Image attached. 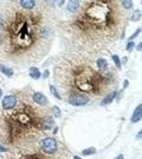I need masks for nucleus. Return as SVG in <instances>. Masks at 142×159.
I'll list each match as a JSON object with an SVG mask.
<instances>
[{"label":"nucleus","instance_id":"f257e3e1","mask_svg":"<svg viewBox=\"0 0 142 159\" xmlns=\"http://www.w3.org/2000/svg\"><path fill=\"white\" fill-rule=\"evenodd\" d=\"M128 14L120 0H80L69 32L81 48L98 49L124 34Z\"/></svg>","mask_w":142,"mask_h":159},{"label":"nucleus","instance_id":"f03ea898","mask_svg":"<svg viewBox=\"0 0 142 159\" xmlns=\"http://www.w3.org/2000/svg\"><path fill=\"white\" fill-rule=\"evenodd\" d=\"M68 101L70 105L72 106H85L88 105L89 101H90V98L88 95L83 93H77V92H72V93H69L68 95Z\"/></svg>","mask_w":142,"mask_h":159},{"label":"nucleus","instance_id":"7ed1b4c3","mask_svg":"<svg viewBox=\"0 0 142 159\" xmlns=\"http://www.w3.org/2000/svg\"><path fill=\"white\" fill-rule=\"evenodd\" d=\"M58 144L54 138L52 137H47L45 139H43L41 141V150L46 154H54L57 151Z\"/></svg>","mask_w":142,"mask_h":159},{"label":"nucleus","instance_id":"20e7f679","mask_svg":"<svg viewBox=\"0 0 142 159\" xmlns=\"http://www.w3.org/2000/svg\"><path fill=\"white\" fill-rule=\"evenodd\" d=\"M2 101V108L4 109H13L15 105H17V99L13 95H6L4 99H1Z\"/></svg>","mask_w":142,"mask_h":159},{"label":"nucleus","instance_id":"39448f33","mask_svg":"<svg viewBox=\"0 0 142 159\" xmlns=\"http://www.w3.org/2000/svg\"><path fill=\"white\" fill-rule=\"evenodd\" d=\"M32 99H33L34 102H36L37 105H39V106H46L47 103H49V99H47L43 93H34L33 96H32Z\"/></svg>","mask_w":142,"mask_h":159},{"label":"nucleus","instance_id":"423d86ee","mask_svg":"<svg viewBox=\"0 0 142 159\" xmlns=\"http://www.w3.org/2000/svg\"><path fill=\"white\" fill-rule=\"evenodd\" d=\"M141 119H142V103L139 105V106L135 108V111H134L131 118H130V121H131L133 124H136V122H139Z\"/></svg>","mask_w":142,"mask_h":159},{"label":"nucleus","instance_id":"0eeeda50","mask_svg":"<svg viewBox=\"0 0 142 159\" xmlns=\"http://www.w3.org/2000/svg\"><path fill=\"white\" fill-rule=\"evenodd\" d=\"M78 8H80V0H72V1L69 2V5L67 6L68 12H70V13L72 14L76 13L78 11Z\"/></svg>","mask_w":142,"mask_h":159},{"label":"nucleus","instance_id":"6e6552de","mask_svg":"<svg viewBox=\"0 0 142 159\" xmlns=\"http://www.w3.org/2000/svg\"><path fill=\"white\" fill-rule=\"evenodd\" d=\"M116 95H117V93H116L115 90L111 92V93H109L108 95L101 101V106H108V105H110V103L114 101V99L116 98Z\"/></svg>","mask_w":142,"mask_h":159},{"label":"nucleus","instance_id":"1a4fd4ad","mask_svg":"<svg viewBox=\"0 0 142 159\" xmlns=\"http://www.w3.org/2000/svg\"><path fill=\"white\" fill-rule=\"evenodd\" d=\"M20 6L25 10H33L34 6H36V0H20L19 1Z\"/></svg>","mask_w":142,"mask_h":159},{"label":"nucleus","instance_id":"9d476101","mask_svg":"<svg viewBox=\"0 0 142 159\" xmlns=\"http://www.w3.org/2000/svg\"><path fill=\"white\" fill-rule=\"evenodd\" d=\"M28 75H30V77H31V79H33V80H39L41 77V70H39L38 68H36V66H32V68H30Z\"/></svg>","mask_w":142,"mask_h":159},{"label":"nucleus","instance_id":"9b49d317","mask_svg":"<svg viewBox=\"0 0 142 159\" xmlns=\"http://www.w3.org/2000/svg\"><path fill=\"white\" fill-rule=\"evenodd\" d=\"M96 63H97V66H98L100 71H107L108 70L109 64H108V61L105 60V58H98Z\"/></svg>","mask_w":142,"mask_h":159},{"label":"nucleus","instance_id":"f8f14e48","mask_svg":"<svg viewBox=\"0 0 142 159\" xmlns=\"http://www.w3.org/2000/svg\"><path fill=\"white\" fill-rule=\"evenodd\" d=\"M43 126H44V128H46V129L52 128V126H54V119H52V116H45L43 119Z\"/></svg>","mask_w":142,"mask_h":159},{"label":"nucleus","instance_id":"ddd939ff","mask_svg":"<svg viewBox=\"0 0 142 159\" xmlns=\"http://www.w3.org/2000/svg\"><path fill=\"white\" fill-rule=\"evenodd\" d=\"M0 71L4 74L5 76H7V77L13 76V70L11 68H8V66H4V64H0Z\"/></svg>","mask_w":142,"mask_h":159},{"label":"nucleus","instance_id":"4468645a","mask_svg":"<svg viewBox=\"0 0 142 159\" xmlns=\"http://www.w3.org/2000/svg\"><path fill=\"white\" fill-rule=\"evenodd\" d=\"M120 2H121V6L123 7L126 11L131 10V8H133V6H134L133 0H120Z\"/></svg>","mask_w":142,"mask_h":159},{"label":"nucleus","instance_id":"2eb2a0df","mask_svg":"<svg viewBox=\"0 0 142 159\" xmlns=\"http://www.w3.org/2000/svg\"><path fill=\"white\" fill-rule=\"evenodd\" d=\"M141 17H142L141 11L135 10V11L131 13V16H130V20H131V21H139V20L141 19Z\"/></svg>","mask_w":142,"mask_h":159},{"label":"nucleus","instance_id":"dca6fc26","mask_svg":"<svg viewBox=\"0 0 142 159\" xmlns=\"http://www.w3.org/2000/svg\"><path fill=\"white\" fill-rule=\"evenodd\" d=\"M111 58H113V61H114V63H115V66L116 68L120 70L121 69V66H122V62H121V58L117 56V55H113L111 56Z\"/></svg>","mask_w":142,"mask_h":159},{"label":"nucleus","instance_id":"f3484780","mask_svg":"<svg viewBox=\"0 0 142 159\" xmlns=\"http://www.w3.org/2000/svg\"><path fill=\"white\" fill-rule=\"evenodd\" d=\"M50 92H51V94H52L57 100H62V96L59 95L58 90H57V89H56V87H54L52 84H50Z\"/></svg>","mask_w":142,"mask_h":159},{"label":"nucleus","instance_id":"a211bd4d","mask_svg":"<svg viewBox=\"0 0 142 159\" xmlns=\"http://www.w3.org/2000/svg\"><path fill=\"white\" fill-rule=\"evenodd\" d=\"M96 153V148L95 147H89V148H85L82 151V154L83 156H91V154H95Z\"/></svg>","mask_w":142,"mask_h":159},{"label":"nucleus","instance_id":"6ab92c4d","mask_svg":"<svg viewBox=\"0 0 142 159\" xmlns=\"http://www.w3.org/2000/svg\"><path fill=\"white\" fill-rule=\"evenodd\" d=\"M134 48H135V42H133V40H129L128 43H127V47H126L127 51H131Z\"/></svg>","mask_w":142,"mask_h":159},{"label":"nucleus","instance_id":"aec40b11","mask_svg":"<svg viewBox=\"0 0 142 159\" xmlns=\"http://www.w3.org/2000/svg\"><path fill=\"white\" fill-rule=\"evenodd\" d=\"M141 31H142V29H141V27H139V29H137V30L135 31V32H134L133 34H131V36H130V37H129V40H133L134 38H136V37L140 34V32H141Z\"/></svg>","mask_w":142,"mask_h":159},{"label":"nucleus","instance_id":"412c9836","mask_svg":"<svg viewBox=\"0 0 142 159\" xmlns=\"http://www.w3.org/2000/svg\"><path fill=\"white\" fill-rule=\"evenodd\" d=\"M52 111H54V116H56V118H59V116H61V111H59V108H58L57 106H54Z\"/></svg>","mask_w":142,"mask_h":159},{"label":"nucleus","instance_id":"4be33fe9","mask_svg":"<svg viewBox=\"0 0 142 159\" xmlns=\"http://www.w3.org/2000/svg\"><path fill=\"white\" fill-rule=\"evenodd\" d=\"M135 48H136V50H137V51H141L142 52V42L141 43H139L137 45H135Z\"/></svg>","mask_w":142,"mask_h":159},{"label":"nucleus","instance_id":"5701e85b","mask_svg":"<svg viewBox=\"0 0 142 159\" xmlns=\"http://www.w3.org/2000/svg\"><path fill=\"white\" fill-rule=\"evenodd\" d=\"M136 139H142V129L139 133H137V135H136Z\"/></svg>","mask_w":142,"mask_h":159},{"label":"nucleus","instance_id":"b1692460","mask_svg":"<svg viewBox=\"0 0 142 159\" xmlns=\"http://www.w3.org/2000/svg\"><path fill=\"white\" fill-rule=\"evenodd\" d=\"M6 151H7L6 147H2V146L0 145V152H6Z\"/></svg>","mask_w":142,"mask_h":159},{"label":"nucleus","instance_id":"393cba45","mask_svg":"<svg viewBox=\"0 0 142 159\" xmlns=\"http://www.w3.org/2000/svg\"><path fill=\"white\" fill-rule=\"evenodd\" d=\"M115 159H124V157H123V154H120L118 157H116Z\"/></svg>","mask_w":142,"mask_h":159},{"label":"nucleus","instance_id":"a878e982","mask_svg":"<svg viewBox=\"0 0 142 159\" xmlns=\"http://www.w3.org/2000/svg\"><path fill=\"white\" fill-rule=\"evenodd\" d=\"M63 4H64V0H61V1H59V4H58V6H62Z\"/></svg>","mask_w":142,"mask_h":159},{"label":"nucleus","instance_id":"bb28decb","mask_svg":"<svg viewBox=\"0 0 142 159\" xmlns=\"http://www.w3.org/2000/svg\"><path fill=\"white\" fill-rule=\"evenodd\" d=\"M2 99V90H1V89H0V100Z\"/></svg>","mask_w":142,"mask_h":159},{"label":"nucleus","instance_id":"cd10ccee","mask_svg":"<svg viewBox=\"0 0 142 159\" xmlns=\"http://www.w3.org/2000/svg\"><path fill=\"white\" fill-rule=\"evenodd\" d=\"M74 159H82L81 157H78V156H74Z\"/></svg>","mask_w":142,"mask_h":159},{"label":"nucleus","instance_id":"c85d7f7f","mask_svg":"<svg viewBox=\"0 0 142 159\" xmlns=\"http://www.w3.org/2000/svg\"><path fill=\"white\" fill-rule=\"evenodd\" d=\"M52 1H58V0H52Z\"/></svg>","mask_w":142,"mask_h":159},{"label":"nucleus","instance_id":"c756f323","mask_svg":"<svg viewBox=\"0 0 142 159\" xmlns=\"http://www.w3.org/2000/svg\"><path fill=\"white\" fill-rule=\"evenodd\" d=\"M69 1H72V0H69Z\"/></svg>","mask_w":142,"mask_h":159},{"label":"nucleus","instance_id":"7c9ffc66","mask_svg":"<svg viewBox=\"0 0 142 159\" xmlns=\"http://www.w3.org/2000/svg\"><path fill=\"white\" fill-rule=\"evenodd\" d=\"M141 2H142V0H141Z\"/></svg>","mask_w":142,"mask_h":159}]
</instances>
